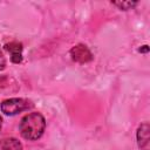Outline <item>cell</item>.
<instances>
[{
    "mask_svg": "<svg viewBox=\"0 0 150 150\" xmlns=\"http://www.w3.org/2000/svg\"><path fill=\"white\" fill-rule=\"evenodd\" d=\"M46 128V120L40 112H30L20 121L19 130L23 138L35 141L40 138Z\"/></svg>",
    "mask_w": 150,
    "mask_h": 150,
    "instance_id": "obj_1",
    "label": "cell"
},
{
    "mask_svg": "<svg viewBox=\"0 0 150 150\" xmlns=\"http://www.w3.org/2000/svg\"><path fill=\"white\" fill-rule=\"evenodd\" d=\"M32 107L33 104L25 98H7L4 100L0 104L1 111L7 116H14L25 110H28Z\"/></svg>",
    "mask_w": 150,
    "mask_h": 150,
    "instance_id": "obj_2",
    "label": "cell"
},
{
    "mask_svg": "<svg viewBox=\"0 0 150 150\" xmlns=\"http://www.w3.org/2000/svg\"><path fill=\"white\" fill-rule=\"evenodd\" d=\"M70 56H71L73 61L79 62V63H87V62L93 60L91 52L83 43H79V45L74 46L70 49Z\"/></svg>",
    "mask_w": 150,
    "mask_h": 150,
    "instance_id": "obj_3",
    "label": "cell"
},
{
    "mask_svg": "<svg viewBox=\"0 0 150 150\" xmlns=\"http://www.w3.org/2000/svg\"><path fill=\"white\" fill-rule=\"evenodd\" d=\"M149 131H150V128H149V123L146 122L142 123L137 129V134H136L137 143L142 150H149V142H150Z\"/></svg>",
    "mask_w": 150,
    "mask_h": 150,
    "instance_id": "obj_4",
    "label": "cell"
},
{
    "mask_svg": "<svg viewBox=\"0 0 150 150\" xmlns=\"http://www.w3.org/2000/svg\"><path fill=\"white\" fill-rule=\"evenodd\" d=\"M5 49L11 54V60L13 63H20L22 61V43L18 41H12L5 45Z\"/></svg>",
    "mask_w": 150,
    "mask_h": 150,
    "instance_id": "obj_5",
    "label": "cell"
},
{
    "mask_svg": "<svg viewBox=\"0 0 150 150\" xmlns=\"http://www.w3.org/2000/svg\"><path fill=\"white\" fill-rule=\"evenodd\" d=\"M0 150H22V145L16 138L7 137L0 141Z\"/></svg>",
    "mask_w": 150,
    "mask_h": 150,
    "instance_id": "obj_6",
    "label": "cell"
},
{
    "mask_svg": "<svg viewBox=\"0 0 150 150\" xmlns=\"http://www.w3.org/2000/svg\"><path fill=\"white\" fill-rule=\"evenodd\" d=\"M112 5L117 6L120 9L128 11V9H131L132 7H135L137 5V2L136 1H120V2H112Z\"/></svg>",
    "mask_w": 150,
    "mask_h": 150,
    "instance_id": "obj_7",
    "label": "cell"
},
{
    "mask_svg": "<svg viewBox=\"0 0 150 150\" xmlns=\"http://www.w3.org/2000/svg\"><path fill=\"white\" fill-rule=\"evenodd\" d=\"M5 67H6V59H5V56H4L2 50L0 49V70H2Z\"/></svg>",
    "mask_w": 150,
    "mask_h": 150,
    "instance_id": "obj_8",
    "label": "cell"
},
{
    "mask_svg": "<svg viewBox=\"0 0 150 150\" xmlns=\"http://www.w3.org/2000/svg\"><path fill=\"white\" fill-rule=\"evenodd\" d=\"M148 50H149V48H148L146 45L145 46H142V48L138 49V52H141V53H148Z\"/></svg>",
    "mask_w": 150,
    "mask_h": 150,
    "instance_id": "obj_9",
    "label": "cell"
},
{
    "mask_svg": "<svg viewBox=\"0 0 150 150\" xmlns=\"http://www.w3.org/2000/svg\"><path fill=\"white\" fill-rule=\"evenodd\" d=\"M0 128H1V117H0Z\"/></svg>",
    "mask_w": 150,
    "mask_h": 150,
    "instance_id": "obj_10",
    "label": "cell"
},
{
    "mask_svg": "<svg viewBox=\"0 0 150 150\" xmlns=\"http://www.w3.org/2000/svg\"><path fill=\"white\" fill-rule=\"evenodd\" d=\"M0 86H1V79H0Z\"/></svg>",
    "mask_w": 150,
    "mask_h": 150,
    "instance_id": "obj_11",
    "label": "cell"
}]
</instances>
